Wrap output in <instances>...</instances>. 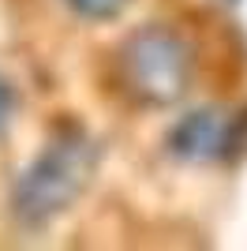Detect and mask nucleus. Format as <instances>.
Masks as SVG:
<instances>
[{"instance_id":"f257e3e1","label":"nucleus","mask_w":247,"mask_h":251,"mask_svg":"<svg viewBox=\"0 0 247 251\" xmlns=\"http://www.w3.org/2000/svg\"><path fill=\"white\" fill-rule=\"evenodd\" d=\"M101 161V147L79 124H64L38 150L11 188V214L23 229H45L79 202Z\"/></svg>"},{"instance_id":"7ed1b4c3","label":"nucleus","mask_w":247,"mask_h":251,"mask_svg":"<svg viewBox=\"0 0 247 251\" xmlns=\"http://www.w3.org/2000/svg\"><path fill=\"white\" fill-rule=\"evenodd\" d=\"M247 143V113L228 105H202L180 116L169 131V154L187 165L228 161Z\"/></svg>"},{"instance_id":"20e7f679","label":"nucleus","mask_w":247,"mask_h":251,"mask_svg":"<svg viewBox=\"0 0 247 251\" xmlns=\"http://www.w3.org/2000/svg\"><path fill=\"white\" fill-rule=\"evenodd\" d=\"M68 8L79 15V19H94V23H105V19H116L131 0H64Z\"/></svg>"},{"instance_id":"39448f33","label":"nucleus","mask_w":247,"mask_h":251,"mask_svg":"<svg viewBox=\"0 0 247 251\" xmlns=\"http://www.w3.org/2000/svg\"><path fill=\"white\" fill-rule=\"evenodd\" d=\"M11 113H15V90H11V83L4 79V75H0V131L8 127Z\"/></svg>"},{"instance_id":"f03ea898","label":"nucleus","mask_w":247,"mask_h":251,"mask_svg":"<svg viewBox=\"0 0 247 251\" xmlns=\"http://www.w3.org/2000/svg\"><path fill=\"white\" fill-rule=\"evenodd\" d=\"M195 75V52L184 42V34L169 26H143L124 38L116 52V79L127 98L139 105H176L187 94Z\"/></svg>"}]
</instances>
